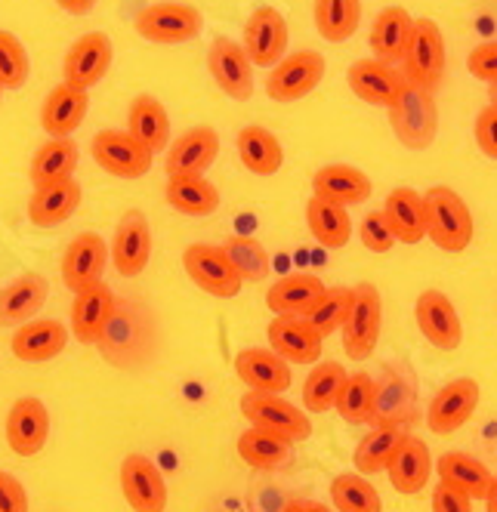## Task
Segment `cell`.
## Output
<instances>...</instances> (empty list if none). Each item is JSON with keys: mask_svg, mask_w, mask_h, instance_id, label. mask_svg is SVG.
I'll return each mask as SVG.
<instances>
[{"mask_svg": "<svg viewBox=\"0 0 497 512\" xmlns=\"http://www.w3.org/2000/svg\"><path fill=\"white\" fill-rule=\"evenodd\" d=\"M423 207H426V238H430L439 250L460 253L470 247L473 232H476L473 213H470L467 201L454 189L433 186L423 195Z\"/></svg>", "mask_w": 497, "mask_h": 512, "instance_id": "1", "label": "cell"}, {"mask_svg": "<svg viewBox=\"0 0 497 512\" xmlns=\"http://www.w3.org/2000/svg\"><path fill=\"white\" fill-rule=\"evenodd\" d=\"M389 112V127H393L396 139L411 152H423L436 142L439 133V108L436 96L430 90H420L414 84H405L402 96L396 99Z\"/></svg>", "mask_w": 497, "mask_h": 512, "instance_id": "2", "label": "cell"}, {"mask_svg": "<svg viewBox=\"0 0 497 512\" xmlns=\"http://www.w3.org/2000/svg\"><path fill=\"white\" fill-rule=\"evenodd\" d=\"M445 65H448V53H445V34L439 22L426 16L414 19V31H411L405 59H402L405 81L433 93L445 78Z\"/></svg>", "mask_w": 497, "mask_h": 512, "instance_id": "3", "label": "cell"}, {"mask_svg": "<svg viewBox=\"0 0 497 512\" xmlns=\"http://www.w3.org/2000/svg\"><path fill=\"white\" fill-rule=\"evenodd\" d=\"M133 28H136L139 38L149 41V44H189L201 34L204 16L192 4L161 0V4L142 7L133 16Z\"/></svg>", "mask_w": 497, "mask_h": 512, "instance_id": "4", "label": "cell"}, {"mask_svg": "<svg viewBox=\"0 0 497 512\" xmlns=\"http://www.w3.org/2000/svg\"><path fill=\"white\" fill-rule=\"evenodd\" d=\"M383 324V300L374 284H355L352 287V306L343 321V352L349 361H368L380 340Z\"/></svg>", "mask_w": 497, "mask_h": 512, "instance_id": "5", "label": "cell"}, {"mask_svg": "<svg viewBox=\"0 0 497 512\" xmlns=\"http://www.w3.org/2000/svg\"><path fill=\"white\" fill-rule=\"evenodd\" d=\"M241 414L247 417L254 429H263L269 435H278L284 442H306L312 435V420L306 411H300L291 401L281 395H266V392H244L241 398Z\"/></svg>", "mask_w": 497, "mask_h": 512, "instance_id": "6", "label": "cell"}, {"mask_svg": "<svg viewBox=\"0 0 497 512\" xmlns=\"http://www.w3.org/2000/svg\"><path fill=\"white\" fill-rule=\"evenodd\" d=\"M183 266L189 272V278L210 297L220 300H232L241 294V275L232 266L226 247L217 244H189L183 250Z\"/></svg>", "mask_w": 497, "mask_h": 512, "instance_id": "7", "label": "cell"}, {"mask_svg": "<svg viewBox=\"0 0 497 512\" xmlns=\"http://www.w3.org/2000/svg\"><path fill=\"white\" fill-rule=\"evenodd\" d=\"M325 56L318 50H300L284 56L275 68H269L266 93L272 102H297L306 99L325 78Z\"/></svg>", "mask_w": 497, "mask_h": 512, "instance_id": "8", "label": "cell"}, {"mask_svg": "<svg viewBox=\"0 0 497 512\" xmlns=\"http://www.w3.org/2000/svg\"><path fill=\"white\" fill-rule=\"evenodd\" d=\"M112 59H115V47H112L109 34L87 31L68 47V53L62 59V84L78 87V90H90L109 75Z\"/></svg>", "mask_w": 497, "mask_h": 512, "instance_id": "9", "label": "cell"}, {"mask_svg": "<svg viewBox=\"0 0 497 512\" xmlns=\"http://www.w3.org/2000/svg\"><path fill=\"white\" fill-rule=\"evenodd\" d=\"M93 161L118 179H139L152 170V155L127 130H99L93 136Z\"/></svg>", "mask_w": 497, "mask_h": 512, "instance_id": "10", "label": "cell"}, {"mask_svg": "<svg viewBox=\"0 0 497 512\" xmlns=\"http://www.w3.org/2000/svg\"><path fill=\"white\" fill-rule=\"evenodd\" d=\"M288 22L275 7H260L251 13V19L244 22V53L251 59V65L275 68L284 53H288Z\"/></svg>", "mask_w": 497, "mask_h": 512, "instance_id": "11", "label": "cell"}, {"mask_svg": "<svg viewBox=\"0 0 497 512\" xmlns=\"http://www.w3.org/2000/svg\"><path fill=\"white\" fill-rule=\"evenodd\" d=\"M121 491L130 509L136 512H164L167 509V482L158 463L146 454H127L121 463Z\"/></svg>", "mask_w": 497, "mask_h": 512, "instance_id": "12", "label": "cell"}, {"mask_svg": "<svg viewBox=\"0 0 497 512\" xmlns=\"http://www.w3.org/2000/svg\"><path fill=\"white\" fill-rule=\"evenodd\" d=\"M476 408H479V383L470 377L451 380L433 395L430 408H426V426L436 435H451L470 423Z\"/></svg>", "mask_w": 497, "mask_h": 512, "instance_id": "13", "label": "cell"}, {"mask_svg": "<svg viewBox=\"0 0 497 512\" xmlns=\"http://www.w3.org/2000/svg\"><path fill=\"white\" fill-rule=\"evenodd\" d=\"M207 68H210L213 81H217V87L229 99L247 102L254 96V65L238 41H229V38L213 41L207 50Z\"/></svg>", "mask_w": 497, "mask_h": 512, "instance_id": "14", "label": "cell"}, {"mask_svg": "<svg viewBox=\"0 0 497 512\" xmlns=\"http://www.w3.org/2000/svg\"><path fill=\"white\" fill-rule=\"evenodd\" d=\"M414 318L426 343H433L442 352H454L460 340H464V324H460L454 303L442 290H423L414 306Z\"/></svg>", "mask_w": 497, "mask_h": 512, "instance_id": "15", "label": "cell"}, {"mask_svg": "<svg viewBox=\"0 0 497 512\" xmlns=\"http://www.w3.org/2000/svg\"><path fill=\"white\" fill-rule=\"evenodd\" d=\"M7 445L19 457H34L41 454L47 438H50V411L41 398H19L7 414Z\"/></svg>", "mask_w": 497, "mask_h": 512, "instance_id": "16", "label": "cell"}, {"mask_svg": "<svg viewBox=\"0 0 497 512\" xmlns=\"http://www.w3.org/2000/svg\"><path fill=\"white\" fill-rule=\"evenodd\" d=\"M220 155V133L213 127H192L176 136L167 149L164 170L167 176H204Z\"/></svg>", "mask_w": 497, "mask_h": 512, "instance_id": "17", "label": "cell"}, {"mask_svg": "<svg viewBox=\"0 0 497 512\" xmlns=\"http://www.w3.org/2000/svg\"><path fill=\"white\" fill-rule=\"evenodd\" d=\"M346 84L362 102L380 105V108H393L408 81H405V75L399 68L386 65L380 59H359V62L349 65Z\"/></svg>", "mask_w": 497, "mask_h": 512, "instance_id": "18", "label": "cell"}, {"mask_svg": "<svg viewBox=\"0 0 497 512\" xmlns=\"http://www.w3.org/2000/svg\"><path fill=\"white\" fill-rule=\"evenodd\" d=\"M109 266V247H105L102 235L96 232H81L75 241L65 247L62 256V281L71 294L93 287L102 281V272Z\"/></svg>", "mask_w": 497, "mask_h": 512, "instance_id": "19", "label": "cell"}, {"mask_svg": "<svg viewBox=\"0 0 497 512\" xmlns=\"http://www.w3.org/2000/svg\"><path fill=\"white\" fill-rule=\"evenodd\" d=\"M152 260V226L139 210L121 216L112 241V263L121 278H136Z\"/></svg>", "mask_w": 497, "mask_h": 512, "instance_id": "20", "label": "cell"}, {"mask_svg": "<svg viewBox=\"0 0 497 512\" xmlns=\"http://www.w3.org/2000/svg\"><path fill=\"white\" fill-rule=\"evenodd\" d=\"M112 318H115V294L105 281L75 294V303H71V334L78 337V343L84 346L99 343L105 331H109Z\"/></svg>", "mask_w": 497, "mask_h": 512, "instance_id": "21", "label": "cell"}, {"mask_svg": "<svg viewBox=\"0 0 497 512\" xmlns=\"http://www.w3.org/2000/svg\"><path fill=\"white\" fill-rule=\"evenodd\" d=\"M235 374L247 386V392L281 395L291 389V364L272 349H241L235 355Z\"/></svg>", "mask_w": 497, "mask_h": 512, "instance_id": "22", "label": "cell"}, {"mask_svg": "<svg viewBox=\"0 0 497 512\" xmlns=\"http://www.w3.org/2000/svg\"><path fill=\"white\" fill-rule=\"evenodd\" d=\"M50 297V281L38 272H25L0 287V327H22L44 309Z\"/></svg>", "mask_w": 497, "mask_h": 512, "instance_id": "23", "label": "cell"}, {"mask_svg": "<svg viewBox=\"0 0 497 512\" xmlns=\"http://www.w3.org/2000/svg\"><path fill=\"white\" fill-rule=\"evenodd\" d=\"M269 346L275 355H281L284 361H297V364H315L322 358V337L312 331V324L306 318L297 315H281L272 318L269 327Z\"/></svg>", "mask_w": 497, "mask_h": 512, "instance_id": "24", "label": "cell"}, {"mask_svg": "<svg viewBox=\"0 0 497 512\" xmlns=\"http://www.w3.org/2000/svg\"><path fill=\"white\" fill-rule=\"evenodd\" d=\"M371 179L368 173H362L359 167H349V164H328L322 170H315L312 176V198H322L340 207H355V204H365L371 198Z\"/></svg>", "mask_w": 497, "mask_h": 512, "instance_id": "25", "label": "cell"}, {"mask_svg": "<svg viewBox=\"0 0 497 512\" xmlns=\"http://www.w3.org/2000/svg\"><path fill=\"white\" fill-rule=\"evenodd\" d=\"M90 112V96L87 90L59 84L47 93L41 105V127L47 130L50 139H68L75 133Z\"/></svg>", "mask_w": 497, "mask_h": 512, "instance_id": "26", "label": "cell"}, {"mask_svg": "<svg viewBox=\"0 0 497 512\" xmlns=\"http://www.w3.org/2000/svg\"><path fill=\"white\" fill-rule=\"evenodd\" d=\"M127 133L146 149L152 158L164 149H170V115L161 105V99L142 93L127 108Z\"/></svg>", "mask_w": 497, "mask_h": 512, "instance_id": "27", "label": "cell"}, {"mask_svg": "<svg viewBox=\"0 0 497 512\" xmlns=\"http://www.w3.org/2000/svg\"><path fill=\"white\" fill-rule=\"evenodd\" d=\"M68 327L56 318H34L28 324H22L16 337H13V355L19 361H28V364H41V361H53L65 343H68Z\"/></svg>", "mask_w": 497, "mask_h": 512, "instance_id": "28", "label": "cell"}, {"mask_svg": "<svg viewBox=\"0 0 497 512\" xmlns=\"http://www.w3.org/2000/svg\"><path fill=\"white\" fill-rule=\"evenodd\" d=\"M325 281L315 278V275H306V272H297V275H288L275 281L269 290H266V306L275 312V318L281 315H297V318H306L315 303L325 297Z\"/></svg>", "mask_w": 497, "mask_h": 512, "instance_id": "29", "label": "cell"}, {"mask_svg": "<svg viewBox=\"0 0 497 512\" xmlns=\"http://www.w3.org/2000/svg\"><path fill=\"white\" fill-rule=\"evenodd\" d=\"M411 31H414V19L405 7H383L371 25V38H368L374 59L386 65H402Z\"/></svg>", "mask_w": 497, "mask_h": 512, "instance_id": "30", "label": "cell"}, {"mask_svg": "<svg viewBox=\"0 0 497 512\" xmlns=\"http://www.w3.org/2000/svg\"><path fill=\"white\" fill-rule=\"evenodd\" d=\"M81 186L78 179H65V182H53V186L34 189L31 201H28V219L38 229H53L62 226L65 219H71L81 207Z\"/></svg>", "mask_w": 497, "mask_h": 512, "instance_id": "31", "label": "cell"}, {"mask_svg": "<svg viewBox=\"0 0 497 512\" xmlns=\"http://www.w3.org/2000/svg\"><path fill=\"white\" fill-rule=\"evenodd\" d=\"M78 161H81V152L75 139H47L28 164L31 186L44 189V186H53V182L75 179Z\"/></svg>", "mask_w": 497, "mask_h": 512, "instance_id": "32", "label": "cell"}, {"mask_svg": "<svg viewBox=\"0 0 497 512\" xmlns=\"http://www.w3.org/2000/svg\"><path fill=\"white\" fill-rule=\"evenodd\" d=\"M386 472L399 494L423 491V485L430 482V472H433V457H430V448H426L423 438L405 435V442L399 445L393 460H389Z\"/></svg>", "mask_w": 497, "mask_h": 512, "instance_id": "33", "label": "cell"}, {"mask_svg": "<svg viewBox=\"0 0 497 512\" xmlns=\"http://www.w3.org/2000/svg\"><path fill=\"white\" fill-rule=\"evenodd\" d=\"M383 216L389 229H393L396 241L402 244H417L426 238V207H423V195H417L414 189H393L383 201Z\"/></svg>", "mask_w": 497, "mask_h": 512, "instance_id": "34", "label": "cell"}, {"mask_svg": "<svg viewBox=\"0 0 497 512\" xmlns=\"http://www.w3.org/2000/svg\"><path fill=\"white\" fill-rule=\"evenodd\" d=\"M436 469H439V479L457 491H464L470 500H485L488 491H491V482L494 475L488 472V466L464 451H445L439 460H436Z\"/></svg>", "mask_w": 497, "mask_h": 512, "instance_id": "35", "label": "cell"}, {"mask_svg": "<svg viewBox=\"0 0 497 512\" xmlns=\"http://www.w3.org/2000/svg\"><path fill=\"white\" fill-rule=\"evenodd\" d=\"M235 145H238V158H241V164H244L247 170H251V173H257V176H272V173H278L281 164H284L281 139H278L272 130L260 127V124L244 127V130L238 133Z\"/></svg>", "mask_w": 497, "mask_h": 512, "instance_id": "36", "label": "cell"}, {"mask_svg": "<svg viewBox=\"0 0 497 512\" xmlns=\"http://www.w3.org/2000/svg\"><path fill=\"white\" fill-rule=\"evenodd\" d=\"M167 204L186 216H210L220 207V192L207 176H173L164 189Z\"/></svg>", "mask_w": 497, "mask_h": 512, "instance_id": "37", "label": "cell"}, {"mask_svg": "<svg viewBox=\"0 0 497 512\" xmlns=\"http://www.w3.org/2000/svg\"><path fill=\"white\" fill-rule=\"evenodd\" d=\"M306 226L312 232V238L322 244L325 250H340L349 244L352 235V219L349 210L322 198H309L306 204Z\"/></svg>", "mask_w": 497, "mask_h": 512, "instance_id": "38", "label": "cell"}, {"mask_svg": "<svg viewBox=\"0 0 497 512\" xmlns=\"http://www.w3.org/2000/svg\"><path fill=\"white\" fill-rule=\"evenodd\" d=\"M349 374L340 361H318L303 383V408L312 414H325L337 405Z\"/></svg>", "mask_w": 497, "mask_h": 512, "instance_id": "39", "label": "cell"}, {"mask_svg": "<svg viewBox=\"0 0 497 512\" xmlns=\"http://www.w3.org/2000/svg\"><path fill=\"white\" fill-rule=\"evenodd\" d=\"M405 442V432L399 426H374L359 445H355L352 463L359 475H377L389 466L399 445Z\"/></svg>", "mask_w": 497, "mask_h": 512, "instance_id": "40", "label": "cell"}, {"mask_svg": "<svg viewBox=\"0 0 497 512\" xmlns=\"http://www.w3.org/2000/svg\"><path fill=\"white\" fill-rule=\"evenodd\" d=\"M362 22V0H315V28L325 41H349Z\"/></svg>", "mask_w": 497, "mask_h": 512, "instance_id": "41", "label": "cell"}, {"mask_svg": "<svg viewBox=\"0 0 497 512\" xmlns=\"http://www.w3.org/2000/svg\"><path fill=\"white\" fill-rule=\"evenodd\" d=\"M291 454H294L291 442H284V438L269 435L263 429L251 426L238 435V457L254 469H278L291 460Z\"/></svg>", "mask_w": 497, "mask_h": 512, "instance_id": "42", "label": "cell"}, {"mask_svg": "<svg viewBox=\"0 0 497 512\" xmlns=\"http://www.w3.org/2000/svg\"><path fill=\"white\" fill-rule=\"evenodd\" d=\"M374 405H377V383L374 377H368L365 371L359 374H349L340 398H337V405L334 411L352 423V426H359V423H371L374 420Z\"/></svg>", "mask_w": 497, "mask_h": 512, "instance_id": "43", "label": "cell"}, {"mask_svg": "<svg viewBox=\"0 0 497 512\" xmlns=\"http://www.w3.org/2000/svg\"><path fill=\"white\" fill-rule=\"evenodd\" d=\"M331 500L340 512H383L377 488L365 479V475L343 472L331 482Z\"/></svg>", "mask_w": 497, "mask_h": 512, "instance_id": "44", "label": "cell"}, {"mask_svg": "<svg viewBox=\"0 0 497 512\" xmlns=\"http://www.w3.org/2000/svg\"><path fill=\"white\" fill-rule=\"evenodd\" d=\"M349 306H352V287H328L325 297L315 303V309L306 315V321L312 324V331L318 337H331L334 331H340L346 315H349Z\"/></svg>", "mask_w": 497, "mask_h": 512, "instance_id": "45", "label": "cell"}, {"mask_svg": "<svg viewBox=\"0 0 497 512\" xmlns=\"http://www.w3.org/2000/svg\"><path fill=\"white\" fill-rule=\"evenodd\" d=\"M31 75L25 44L13 31H0V90H22Z\"/></svg>", "mask_w": 497, "mask_h": 512, "instance_id": "46", "label": "cell"}, {"mask_svg": "<svg viewBox=\"0 0 497 512\" xmlns=\"http://www.w3.org/2000/svg\"><path fill=\"white\" fill-rule=\"evenodd\" d=\"M226 253H229V260L232 266L238 269L241 281H266L269 275V253L266 247L257 241V238H229L226 241Z\"/></svg>", "mask_w": 497, "mask_h": 512, "instance_id": "47", "label": "cell"}, {"mask_svg": "<svg viewBox=\"0 0 497 512\" xmlns=\"http://www.w3.org/2000/svg\"><path fill=\"white\" fill-rule=\"evenodd\" d=\"M359 238H362V244H365L371 253H386V250H393V247H396V235H393V229H389L383 210H374V213H368V216L362 219Z\"/></svg>", "mask_w": 497, "mask_h": 512, "instance_id": "48", "label": "cell"}, {"mask_svg": "<svg viewBox=\"0 0 497 512\" xmlns=\"http://www.w3.org/2000/svg\"><path fill=\"white\" fill-rule=\"evenodd\" d=\"M467 71L476 81L497 84V41H485L470 50L467 56Z\"/></svg>", "mask_w": 497, "mask_h": 512, "instance_id": "49", "label": "cell"}, {"mask_svg": "<svg viewBox=\"0 0 497 512\" xmlns=\"http://www.w3.org/2000/svg\"><path fill=\"white\" fill-rule=\"evenodd\" d=\"M476 145L485 158L497 161V102L485 105L476 118Z\"/></svg>", "mask_w": 497, "mask_h": 512, "instance_id": "50", "label": "cell"}, {"mask_svg": "<svg viewBox=\"0 0 497 512\" xmlns=\"http://www.w3.org/2000/svg\"><path fill=\"white\" fill-rule=\"evenodd\" d=\"M0 512H28L25 485L4 469H0Z\"/></svg>", "mask_w": 497, "mask_h": 512, "instance_id": "51", "label": "cell"}, {"mask_svg": "<svg viewBox=\"0 0 497 512\" xmlns=\"http://www.w3.org/2000/svg\"><path fill=\"white\" fill-rule=\"evenodd\" d=\"M433 512H473V500L464 491L442 482L433 491Z\"/></svg>", "mask_w": 497, "mask_h": 512, "instance_id": "52", "label": "cell"}, {"mask_svg": "<svg viewBox=\"0 0 497 512\" xmlns=\"http://www.w3.org/2000/svg\"><path fill=\"white\" fill-rule=\"evenodd\" d=\"M56 4L65 10V13H71V16H87L99 0H56Z\"/></svg>", "mask_w": 497, "mask_h": 512, "instance_id": "53", "label": "cell"}, {"mask_svg": "<svg viewBox=\"0 0 497 512\" xmlns=\"http://www.w3.org/2000/svg\"><path fill=\"white\" fill-rule=\"evenodd\" d=\"M284 512H334V509H328L325 503H315V500H291L284 506Z\"/></svg>", "mask_w": 497, "mask_h": 512, "instance_id": "54", "label": "cell"}, {"mask_svg": "<svg viewBox=\"0 0 497 512\" xmlns=\"http://www.w3.org/2000/svg\"><path fill=\"white\" fill-rule=\"evenodd\" d=\"M485 509H488V512H497V475H494L491 491H488V497H485Z\"/></svg>", "mask_w": 497, "mask_h": 512, "instance_id": "55", "label": "cell"}, {"mask_svg": "<svg viewBox=\"0 0 497 512\" xmlns=\"http://www.w3.org/2000/svg\"><path fill=\"white\" fill-rule=\"evenodd\" d=\"M0 93H4V90H0Z\"/></svg>", "mask_w": 497, "mask_h": 512, "instance_id": "56", "label": "cell"}]
</instances>
